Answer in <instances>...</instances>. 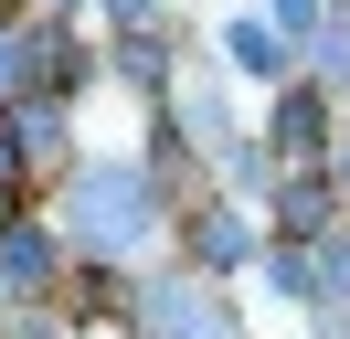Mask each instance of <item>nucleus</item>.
<instances>
[{
	"instance_id": "obj_1",
	"label": "nucleus",
	"mask_w": 350,
	"mask_h": 339,
	"mask_svg": "<svg viewBox=\"0 0 350 339\" xmlns=\"http://www.w3.org/2000/svg\"><path fill=\"white\" fill-rule=\"evenodd\" d=\"M85 233L96 244H138V233H149V191H138L128 170H96L85 180Z\"/></svg>"
},
{
	"instance_id": "obj_2",
	"label": "nucleus",
	"mask_w": 350,
	"mask_h": 339,
	"mask_svg": "<svg viewBox=\"0 0 350 339\" xmlns=\"http://www.w3.org/2000/svg\"><path fill=\"white\" fill-rule=\"evenodd\" d=\"M159 339H234V329H223V308H213V297H191V286H159Z\"/></svg>"
},
{
	"instance_id": "obj_3",
	"label": "nucleus",
	"mask_w": 350,
	"mask_h": 339,
	"mask_svg": "<svg viewBox=\"0 0 350 339\" xmlns=\"http://www.w3.org/2000/svg\"><path fill=\"white\" fill-rule=\"evenodd\" d=\"M43 265H53V244H43V233H11V244H0V275H11V286H32Z\"/></svg>"
},
{
	"instance_id": "obj_4",
	"label": "nucleus",
	"mask_w": 350,
	"mask_h": 339,
	"mask_svg": "<svg viewBox=\"0 0 350 339\" xmlns=\"http://www.w3.org/2000/svg\"><path fill=\"white\" fill-rule=\"evenodd\" d=\"M276 138H286V148H319V138H329V127H319V96H286V106H276Z\"/></svg>"
},
{
	"instance_id": "obj_5",
	"label": "nucleus",
	"mask_w": 350,
	"mask_h": 339,
	"mask_svg": "<svg viewBox=\"0 0 350 339\" xmlns=\"http://www.w3.org/2000/svg\"><path fill=\"white\" fill-rule=\"evenodd\" d=\"M191 244H202V254H213V265H234V254H244V233H234V223H223V212H213V223H202V233H191Z\"/></svg>"
},
{
	"instance_id": "obj_6",
	"label": "nucleus",
	"mask_w": 350,
	"mask_h": 339,
	"mask_svg": "<svg viewBox=\"0 0 350 339\" xmlns=\"http://www.w3.org/2000/svg\"><path fill=\"white\" fill-rule=\"evenodd\" d=\"M22 74H32V42H0V85L22 96Z\"/></svg>"
},
{
	"instance_id": "obj_7",
	"label": "nucleus",
	"mask_w": 350,
	"mask_h": 339,
	"mask_svg": "<svg viewBox=\"0 0 350 339\" xmlns=\"http://www.w3.org/2000/svg\"><path fill=\"white\" fill-rule=\"evenodd\" d=\"M276 21H286V32H308V21H319V0H276Z\"/></svg>"
}]
</instances>
